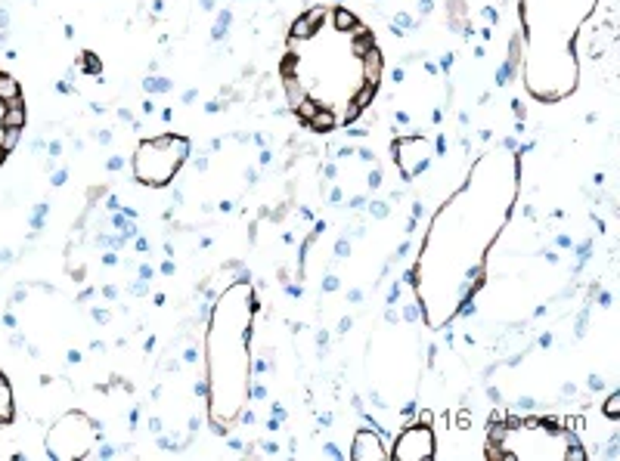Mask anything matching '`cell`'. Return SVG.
I'll return each mask as SVG.
<instances>
[{
  "mask_svg": "<svg viewBox=\"0 0 620 461\" xmlns=\"http://www.w3.org/2000/svg\"><path fill=\"white\" fill-rule=\"evenodd\" d=\"M16 140H19V131H6V133H3V140H0V146H3L6 152H10V149L16 146Z\"/></svg>",
  "mask_w": 620,
  "mask_h": 461,
  "instance_id": "obj_16",
  "label": "cell"
},
{
  "mask_svg": "<svg viewBox=\"0 0 620 461\" xmlns=\"http://www.w3.org/2000/svg\"><path fill=\"white\" fill-rule=\"evenodd\" d=\"M186 158V140H174V136H162V140L143 142L134 155V170L143 183L149 186H164L174 177L177 164Z\"/></svg>",
  "mask_w": 620,
  "mask_h": 461,
  "instance_id": "obj_2",
  "label": "cell"
},
{
  "mask_svg": "<svg viewBox=\"0 0 620 461\" xmlns=\"http://www.w3.org/2000/svg\"><path fill=\"white\" fill-rule=\"evenodd\" d=\"M335 28L338 31H354L357 28V16L348 10H335Z\"/></svg>",
  "mask_w": 620,
  "mask_h": 461,
  "instance_id": "obj_11",
  "label": "cell"
},
{
  "mask_svg": "<svg viewBox=\"0 0 620 461\" xmlns=\"http://www.w3.org/2000/svg\"><path fill=\"white\" fill-rule=\"evenodd\" d=\"M351 458L357 461H385L391 458L385 452V446H381L379 434H372V430H360V434L354 437V449H351Z\"/></svg>",
  "mask_w": 620,
  "mask_h": 461,
  "instance_id": "obj_5",
  "label": "cell"
},
{
  "mask_svg": "<svg viewBox=\"0 0 620 461\" xmlns=\"http://www.w3.org/2000/svg\"><path fill=\"white\" fill-rule=\"evenodd\" d=\"M431 418H435V415H431L428 409H425V412H419V424H431Z\"/></svg>",
  "mask_w": 620,
  "mask_h": 461,
  "instance_id": "obj_17",
  "label": "cell"
},
{
  "mask_svg": "<svg viewBox=\"0 0 620 461\" xmlns=\"http://www.w3.org/2000/svg\"><path fill=\"white\" fill-rule=\"evenodd\" d=\"M363 78H366V84H372V87H376L379 78H381V53L376 47L363 56Z\"/></svg>",
  "mask_w": 620,
  "mask_h": 461,
  "instance_id": "obj_8",
  "label": "cell"
},
{
  "mask_svg": "<svg viewBox=\"0 0 620 461\" xmlns=\"http://www.w3.org/2000/svg\"><path fill=\"white\" fill-rule=\"evenodd\" d=\"M456 424H459V427H468V424H472V421H468V415L463 412V415H459V421H456Z\"/></svg>",
  "mask_w": 620,
  "mask_h": 461,
  "instance_id": "obj_18",
  "label": "cell"
},
{
  "mask_svg": "<svg viewBox=\"0 0 620 461\" xmlns=\"http://www.w3.org/2000/svg\"><path fill=\"white\" fill-rule=\"evenodd\" d=\"M313 34H316V28H313V25H310V22H307V19H304V16H301V19H298V22H295V25H292V38H298V41H307V38H313Z\"/></svg>",
  "mask_w": 620,
  "mask_h": 461,
  "instance_id": "obj_12",
  "label": "cell"
},
{
  "mask_svg": "<svg viewBox=\"0 0 620 461\" xmlns=\"http://www.w3.org/2000/svg\"><path fill=\"white\" fill-rule=\"evenodd\" d=\"M391 458H400V461H428V458H435V430H431V424L416 421L413 427L403 430V434L397 437V443H394Z\"/></svg>",
  "mask_w": 620,
  "mask_h": 461,
  "instance_id": "obj_4",
  "label": "cell"
},
{
  "mask_svg": "<svg viewBox=\"0 0 620 461\" xmlns=\"http://www.w3.org/2000/svg\"><path fill=\"white\" fill-rule=\"evenodd\" d=\"M295 109H298V115H301L304 121H310V118L316 115V103H310V99H301V103L295 105Z\"/></svg>",
  "mask_w": 620,
  "mask_h": 461,
  "instance_id": "obj_13",
  "label": "cell"
},
{
  "mask_svg": "<svg viewBox=\"0 0 620 461\" xmlns=\"http://www.w3.org/2000/svg\"><path fill=\"white\" fill-rule=\"evenodd\" d=\"M3 158H6V149H3V146H0V164H3Z\"/></svg>",
  "mask_w": 620,
  "mask_h": 461,
  "instance_id": "obj_19",
  "label": "cell"
},
{
  "mask_svg": "<svg viewBox=\"0 0 620 461\" xmlns=\"http://www.w3.org/2000/svg\"><path fill=\"white\" fill-rule=\"evenodd\" d=\"M3 127H6V131H22V127H25V109H22V105L3 109Z\"/></svg>",
  "mask_w": 620,
  "mask_h": 461,
  "instance_id": "obj_9",
  "label": "cell"
},
{
  "mask_svg": "<svg viewBox=\"0 0 620 461\" xmlns=\"http://www.w3.org/2000/svg\"><path fill=\"white\" fill-rule=\"evenodd\" d=\"M0 99L6 103V109H13V105H22V87H19L16 78L0 75Z\"/></svg>",
  "mask_w": 620,
  "mask_h": 461,
  "instance_id": "obj_6",
  "label": "cell"
},
{
  "mask_svg": "<svg viewBox=\"0 0 620 461\" xmlns=\"http://www.w3.org/2000/svg\"><path fill=\"white\" fill-rule=\"evenodd\" d=\"M16 415V406H13V390H10V381L0 374V427L13 421Z\"/></svg>",
  "mask_w": 620,
  "mask_h": 461,
  "instance_id": "obj_7",
  "label": "cell"
},
{
  "mask_svg": "<svg viewBox=\"0 0 620 461\" xmlns=\"http://www.w3.org/2000/svg\"><path fill=\"white\" fill-rule=\"evenodd\" d=\"M93 443H97V427L81 412H66L47 434V452L59 461L87 458Z\"/></svg>",
  "mask_w": 620,
  "mask_h": 461,
  "instance_id": "obj_3",
  "label": "cell"
},
{
  "mask_svg": "<svg viewBox=\"0 0 620 461\" xmlns=\"http://www.w3.org/2000/svg\"><path fill=\"white\" fill-rule=\"evenodd\" d=\"M605 415L608 418H617L620 415V393H611L608 402H605Z\"/></svg>",
  "mask_w": 620,
  "mask_h": 461,
  "instance_id": "obj_14",
  "label": "cell"
},
{
  "mask_svg": "<svg viewBox=\"0 0 620 461\" xmlns=\"http://www.w3.org/2000/svg\"><path fill=\"white\" fill-rule=\"evenodd\" d=\"M307 124L313 127V131H323V133H326V131H332V127H335V115L329 112V109H326V112H323V109H316V115L307 121Z\"/></svg>",
  "mask_w": 620,
  "mask_h": 461,
  "instance_id": "obj_10",
  "label": "cell"
},
{
  "mask_svg": "<svg viewBox=\"0 0 620 461\" xmlns=\"http://www.w3.org/2000/svg\"><path fill=\"white\" fill-rule=\"evenodd\" d=\"M323 16H326V10H323V6H313V10H310L304 19H307V22L316 28V22H323Z\"/></svg>",
  "mask_w": 620,
  "mask_h": 461,
  "instance_id": "obj_15",
  "label": "cell"
},
{
  "mask_svg": "<svg viewBox=\"0 0 620 461\" xmlns=\"http://www.w3.org/2000/svg\"><path fill=\"white\" fill-rule=\"evenodd\" d=\"M251 298L248 282H236L223 291L208 325V402L211 418L220 424H233L248 400V337H251Z\"/></svg>",
  "mask_w": 620,
  "mask_h": 461,
  "instance_id": "obj_1",
  "label": "cell"
}]
</instances>
